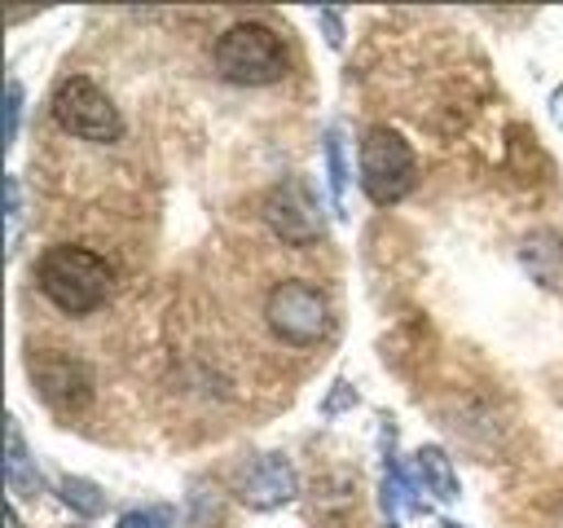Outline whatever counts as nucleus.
Listing matches in <instances>:
<instances>
[{
    "mask_svg": "<svg viewBox=\"0 0 563 528\" xmlns=\"http://www.w3.org/2000/svg\"><path fill=\"white\" fill-rule=\"evenodd\" d=\"M35 282H40V295L62 312H92L106 304L114 273L88 246H53L35 264Z\"/></svg>",
    "mask_w": 563,
    "mask_h": 528,
    "instance_id": "obj_1",
    "label": "nucleus"
},
{
    "mask_svg": "<svg viewBox=\"0 0 563 528\" xmlns=\"http://www.w3.org/2000/svg\"><path fill=\"white\" fill-rule=\"evenodd\" d=\"M216 70L229 84H277L286 75V48L264 22H233L216 40Z\"/></svg>",
    "mask_w": 563,
    "mask_h": 528,
    "instance_id": "obj_2",
    "label": "nucleus"
},
{
    "mask_svg": "<svg viewBox=\"0 0 563 528\" xmlns=\"http://www.w3.org/2000/svg\"><path fill=\"white\" fill-rule=\"evenodd\" d=\"M264 317L282 343L308 348L330 330V299L312 282H277L264 299Z\"/></svg>",
    "mask_w": 563,
    "mask_h": 528,
    "instance_id": "obj_3",
    "label": "nucleus"
},
{
    "mask_svg": "<svg viewBox=\"0 0 563 528\" xmlns=\"http://www.w3.org/2000/svg\"><path fill=\"white\" fill-rule=\"evenodd\" d=\"M361 185L378 207L400 202L413 189V150L391 128H369L361 136Z\"/></svg>",
    "mask_w": 563,
    "mask_h": 528,
    "instance_id": "obj_4",
    "label": "nucleus"
},
{
    "mask_svg": "<svg viewBox=\"0 0 563 528\" xmlns=\"http://www.w3.org/2000/svg\"><path fill=\"white\" fill-rule=\"evenodd\" d=\"M53 119H57L70 136H79V141H119V132H123V119H119L114 101H110L92 79H84V75L66 79V84L57 88V97H53Z\"/></svg>",
    "mask_w": 563,
    "mask_h": 528,
    "instance_id": "obj_5",
    "label": "nucleus"
},
{
    "mask_svg": "<svg viewBox=\"0 0 563 528\" xmlns=\"http://www.w3.org/2000/svg\"><path fill=\"white\" fill-rule=\"evenodd\" d=\"M264 220L268 229L286 242V246H312L321 233H325V220H321V207L312 198V189L303 180H282L268 189L264 198Z\"/></svg>",
    "mask_w": 563,
    "mask_h": 528,
    "instance_id": "obj_6",
    "label": "nucleus"
},
{
    "mask_svg": "<svg viewBox=\"0 0 563 528\" xmlns=\"http://www.w3.org/2000/svg\"><path fill=\"white\" fill-rule=\"evenodd\" d=\"M31 378H35V392L53 409H79L92 396V374L75 356H62V352H35L31 356Z\"/></svg>",
    "mask_w": 563,
    "mask_h": 528,
    "instance_id": "obj_7",
    "label": "nucleus"
},
{
    "mask_svg": "<svg viewBox=\"0 0 563 528\" xmlns=\"http://www.w3.org/2000/svg\"><path fill=\"white\" fill-rule=\"evenodd\" d=\"M295 493H299V480H295V466H290L282 453L260 458V462L242 475V484H238V497H242L246 506H255V510L286 506Z\"/></svg>",
    "mask_w": 563,
    "mask_h": 528,
    "instance_id": "obj_8",
    "label": "nucleus"
},
{
    "mask_svg": "<svg viewBox=\"0 0 563 528\" xmlns=\"http://www.w3.org/2000/svg\"><path fill=\"white\" fill-rule=\"evenodd\" d=\"M519 260L532 273V282H541L550 290H563V238L559 233H550V229L528 233L523 246H519Z\"/></svg>",
    "mask_w": 563,
    "mask_h": 528,
    "instance_id": "obj_9",
    "label": "nucleus"
},
{
    "mask_svg": "<svg viewBox=\"0 0 563 528\" xmlns=\"http://www.w3.org/2000/svg\"><path fill=\"white\" fill-rule=\"evenodd\" d=\"M4 440H9V453H4V484H9V493L35 497V493L44 488V480H40V471H35V462H31V453H26L22 431H18L13 418H9V427H4Z\"/></svg>",
    "mask_w": 563,
    "mask_h": 528,
    "instance_id": "obj_10",
    "label": "nucleus"
},
{
    "mask_svg": "<svg viewBox=\"0 0 563 528\" xmlns=\"http://www.w3.org/2000/svg\"><path fill=\"white\" fill-rule=\"evenodd\" d=\"M413 471H418V480H422V488H427L431 497H440V502H453V497H457V471H453V462L444 458V449L422 444V449L413 453Z\"/></svg>",
    "mask_w": 563,
    "mask_h": 528,
    "instance_id": "obj_11",
    "label": "nucleus"
},
{
    "mask_svg": "<svg viewBox=\"0 0 563 528\" xmlns=\"http://www.w3.org/2000/svg\"><path fill=\"white\" fill-rule=\"evenodd\" d=\"M57 493H62V502H66L70 510H79V515H101V510H106V493H101L92 480L66 475V480L57 484Z\"/></svg>",
    "mask_w": 563,
    "mask_h": 528,
    "instance_id": "obj_12",
    "label": "nucleus"
},
{
    "mask_svg": "<svg viewBox=\"0 0 563 528\" xmlns=\"http://www.w3.org/2000/svg\"><path fill=\"white\" fill-rule=\"evenodd\" d=\"M325 167H330V198H334V211L343 216V211H347V163H343L339 132H325Z\"/></svg>",
    "mask_w": 563,
    "mask_h": 528,
    "instance_id": "obj_13",
    "label": "nucleus"
},
{
    "mask_svg": "<svg viewBox=\"0 0 563 528\" xmlns=\"http://www.w3.org/2000/svg\"><path fill=\"white\" fill-rule=\"evenodd\" d=\"M18 229H22V180L4 176V238H9V246L18 242Z\"/></svg>",
    "mask_w": 563,
    "mask_h": 528,
    "instance_id": "obj_14",
    "label": "nucleus"
},
{
    "mask_svg": "<svg viewBox=\"0 0 563 528\" xmlns=\"http://www.w3.org/2000/svg\"><path fill=\"white\" fill-rule=\"evenodd\" d=\"M18 119H22V84L9 79L4 84V145L18 141Z\"/></svg>",
    "mask_w": 563,
    "mask_h": 528,
    "instance_id": "obj_15",
    "label": "nucleus"
},
{
    "mask_svg": "<svg viewBox=\"0 0 563 528\" xmlns=\"http://www.w3.org/2000/svg\"><path fill=\"white\" fill-rule=\"evenodd\" d=\"M172 524V510H128L119 519V528H167Z\"/></svg>",
    "mask_w": 563,
    "mask_h": 528,
    "instance_id": "obj_16",
    "label": "nucleus"
},
{
    "mask_svg": "<svg viewBox=\"0 0 563 528\" xmlns=\"http://www.w3.org/2000/svg\"><path fill=\"white\" fill-rule=\"evenodd\" d=\"M317 22L325 26V44H334V48H339V44H343V18H339L334 9H321V13H317Z\"/></svg>",
    "mask_w": 563,
    "mask_h": 528,
    "instance_id": "obj_17",
    "label": "nucleus"
},
{
    "mask_svg": "<svg viewBox=\"0 0 563 528\" xmlns=\"http://www.w3.org/2000/svg\"><path fill=\"white\" fill-rule=\"evenodd\" d=\"M550 114H554V123L563 128V88H554V92H550Z\"/></svg>",
    "mask_w": 563,
    "mask_h": 528,
    "instance_id": "obj_18",
    "label": "nucleus"
},
{
    "mask_svg": "<svg viewBox=\"0 0 563 528\" xmlns=\"http://www.w3.org/2000/svg\"><path fill=\"white\" fill-rule=\"evenodd\" d=\"M4 524H9V528H22V524H18V510H13V506L4 510Z\"/></svg>",
    "mask_w": 563,
    "mask_h": 528,
    "instance_id": "obj_19",
    "label": "nucleus"
},
{
    "mask_svg": "<svg viewBox=\"0 0 563 528\" xmlns=\"http://www.w3.org/2000/svg\"><path fill=\"white\" fill-rule=\"evenodd\" d=\"M440 528H462V524H453V519H444V524H440Z\"/></svg>",
    "mask_w": 563,
    "mask_h": 528,
    "instance_id": "obj_20",
    "label": "nucleus"
},
{
    "mask_svg": "<svg viewBox=\"0 0 563 528\" xmlns=\"http://www.w3.org/2000/svg\"><path fill=\"white\" fill-rule=\"evenodd\" d=\"M559 528H563V515H559Z\"/></svg>",
    "mask_w": 563,
    "mask_h": 528,
    "instance_id": "obj_21",
    "label": "nucleus"
}]
</instances>
